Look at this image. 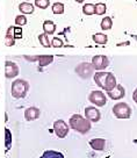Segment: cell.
Here are the masks:
<instances>
[{"label": "cell", "mask_w": 137, "mask_h": 158, "mask_svg": "<svg viewBox=\"0 0 137 158\" xmlns=\"http://www.w3.org/2000/svg\"><path fill=\"white\" fill-rule=\"evenodd\" d=\"M68 127H71L73 130L80 134H87L92 128V123L86 118H84L83 115L74 114L68 120Z\"/></svg>", "instance_id": "obj_1"}, {"label": "cell", "mask_w": 137, "mask_h": 158, "mask_svg": "<svg viewBox=\"0 0 137 158\" xmlns=\"http://www.w3.org/2000/svg\"><path fill=\"white\" fill-rule=\"evenodd\" d=\"M39 158H65L64 155L59 151H55V150H45L43 155Z\"/></svg>", "instance_id": "obj_17"}, {"label": "cell", "mask_w": 137, "mask_h": 158, "mask_svg": "<svg viewBox=\"0 0 137 158\" xmlns=\"http://www.w3.org/2000/svg\"><path fill=\"white\" fill-rule=\"evenodd\" d=\"M88 100L91 104L95 105L98 107H103L107 104V98L105 93H102V91H92L88 95Z\"/></svg>", "instance_id": "obj_5"}, {"label": "cell", "mask_w": 137, "mask_h": 158, "mask_svg": "<svg viewBox=\"0 0 137 158\" xmlns=\"http://www.w3.org/2000/svg\"><path fill=\"white\" fill-rule=\"evenodd\" d=\"M85 118H87L91 123L92 122H99L100 118H101V114H100L98 108H95L93 106H88L85 108Z\"/></svg>", "instance_id": "obj_9"}, {"label": "cell", "mask_w": 137, "mask_h": 158, "mask_svg": "<svg viewBox=\"0 0 137 158\" xmlns=\"http://www.w3.org/2000/svg\"><path fill=\"white\" fill-rule=\"evenodd\" d=\"M93 41L97 44H106L108 42V36L107 35L102 34V33H98V34L93 35Z\"/></svg>", "instance_id": "obj_18"}, {"label": "cell", "mask_w": 137, "mask_h": 158, "mask_svg": "<svg viewBox=\"0 0 137 158\" xmlns=\"http://www.w3.org/2000/svg\"><path fill=\"white\" fill-rule=\"evenodd\" d=\"M19 66L15 64L12 60H7L5 63V77L8 79L15 78L16 76H19Z\"/></svg>", "instance_id": "obj_8"}, {"label": "cell", "mask_w": 137, "mask_h": 158, "mask_svg": "<svg viewBox=\"0 0 137 158\" xmlns=\"http://www.w3.org/2000/svg\"><path fill=\"white\" fill-rule=\"evenodd\" d=\"M93 70L94 69L91 63L84 62V63H80V64L76 68V73L78 74L80 78L88 79L93 76Z\"/></svg>", "instance_id": "obj_4"}, {"label": "cell", "mask_w": 137, "mask_h": 158, "mask_svg": "<svg viewBox=\"0 0 137 158\" xmlns=\"http://www.w3.org/2000/svg\"><path fill=\"white\" fill-rule=\"evenodd\" d=\"M39 115H41V112L36 107H29L25 110V118L27 121H34L39 118Z\"/></svg>", "instance_id": "obj_12"}, {"label": "cell", "mask_w": 137, "mask_h": 158, "mask_svg": "<svg viewBox=\"0 0 137 158\" xmlns=\"http://www.w3.org/2000/svg\"><path fill=\"white\" fill-rule=\"evenodd\" d=\"M92 66L97 71H103L109 65V59L105 55H97L92 58Z\"/></svg>", "instance_id": "obj_6"}, {"label": "cell", "mask_w": 137, "mask_h": 158, "mask_svg": "<svg viewBox=\"0 0 137 158\" xmlns=\"http://www.w3.org/2000/svg\"><path fill=\"white\" fill-rule=\"evenodd\" d=\"M135 1H137V0H135Z\"/></svg>", "instance_id": "obj_32"}, {"label": "cell", "mask_w": 137, "mask_h": 158, "mask_svg": "<svg viewBox=\"0 0 137 158\" xmlns=\"http://www.w3.org/2000/svg\"><path fill=\"white\" fill-rule=\"evenodd\" d=\"M107 76H108V72H105V71H98V72H95L93 76L95 84L98 85L99 87H101L102 89H105V86H106Z\"/></svg>", "instance_id": "obj_11"}, {"label": "cell", "mask_w": 137, "mask_h": 158, "mask_svg": "<svg viewBox=\"0 0 137 158\" xmlns=\"http://www.w3.org/2000/svg\"><path fill=\"white\" fill-rule=\"evenodd\" d=\"M70 127L63 120H57L54 122V131L59 138H65L68 136Z\"/></svg>", "instance_id": "obj_7"}, {"label": "cell", "mask_w": 137, "mask_h": 158, "mask_svg": "<svg viewBox=\"0 0 137 158\" xmlns=\"http://www.w3.org/2000/svg\"><path fill=\"white\" fill-rule=\"evenodd\" d=\"M39 43H41V45L44 47V48H50V45H51V42H50L48 35L44 34V33L39 35Z\"/></svg>", "instance_id": "obj_21"}, {"label": "cell", "mask_w": 137, "mask_h": 158, "mask_svg": "<svg viewBox=\"0 0 137 158\" xmlns=\"http://www.w3.org/2000/svg\"><path fill=\"white\" fill-rule=\"evenodd\" d=\"M101 29L102 30H109L112 29L113 27V20L112 18H109V16H106V18H103L102 21H101Z\"/></svg>", "instance_id": "obj_20"}, {"label": "cell", "mask_w": 137, "mask_h": 158, "mask_svg": "<svg viewBox=\"0 0 137 158\" xmlns=\"http://www.w3.org/2000/svg\"><path fill=\"white\" fill-rule=\"evenodd\" d=\"M107 12V6L103 2H98L94 5V14L97 15H102Z\"/></svg>", "instance_id": "obj_19"}, {"label": "cell", "mask_w": 137, "mask_h": 158, "mask_svg": "<svg viewBox=\"0 0 137 158\" xmlns=\"http://www.w3.org/2000/svg\"><path fill=\"white\" fill-rule=\"evenodd\" d=\"M89 145L93 150L102 151L105 147H106V139H103V138H94V139L89 141Z\"/></svg>", "instance_id": "obj_13"}, {"label": "cell", "mask_w": 137, "mask_h": 158, "mask_svg": "<svg viewBox=\"0 0 137 158\" xmlns=\"http://www.w3.org/2000/svg\"><path fill=\"white\" fill-rule=\"evenodd\" d=\"M43 30H44V34L47 35H52L56 30V25L55 22L50 21V20H47L43 22Z\"/></svg>", "instance_id": "obj_15"}, {"label": "cell", "mask_w": 137, "mask_h": 158, "mask_svg": "<svg viewBox=\"0 0 137 158\" xmlns=\"http://www.w3.org/2000/svg\"><path fill=\"white\" fill-rule=\"evenodd\" d=\"M14 36L13 35H10L7 33V35H6V41H5V43L6 45H13L14 44Z\"/></svg>", "instance_id": "obj_28"}, {"label": "cell", "mask_w": 137, "mask_h": 158, "mask_svg": "<svg viewBox=\"0 0 137 158\" xmlns=\"http://www.w3.org/2000/svg\"><path fill=\"white\" fill-rule=\"evenodd\" d=\"M107 94L112 100H120L126 97V89L122 85H116L112 91H108Z\"/></svg>", "instance_id": "obj_10"}, {"label": "cell", "mask_w": 137, "mask_h": 158, "mask_svg": "<svg viewBox=\"0 0 137 158\" xmlns=\"http://www.w3.org/2000/svg\"><path fill=\"white\" fill-rule=\"evenodd\" d=\"M15 25H18L19 27L27 25V18H26L25 15H18L15 18Z\"/></svg>", "instance_id": "obj_26"}, {"label": "cell", "mask_w": 137, "mask_h": 158, "mask_svg": "<svg viewBox=\"0 0 137 158\" xmlns=\"http://www.w3.org/2000/svg\"><path fill=\"white\" fill-rule=\"evenodd\" d=\"M51 45H52L54 48H62L64 45V42L62 41V39H59V37H54L52 41H51Z\"/></svg>", "instance_id": "obj_27"}, {"label": "cell", "mask_w": 137, "mask_h": 158, "mask_svg": "<svg viewBox=\"0 0 137 158\" xmlns=\"http://www.w3.org/2000/svg\"><path fill=\"white\" fill-rule=\"evenodd\" d=\"M29 91V84L25 79H16L12 84V89H10V93L15 99H22L25 98L27 93Z\"/></svg>", "instance_id": "obj_2"}, {"label": "cell", "mask_w": 137, "mask_h": 158, "mask_svg": "<svg viewBox=\"0 0 137 158\" xmlns=\"http://www.w3.org/2000/svg\"><path fill=\"white\" fill-rule=\"evenodd\" d=\"M50 5L49 0H35V6L41 10H47Z\"/></svg>", "instance_id": "obj_24"}, {"label": "cell", "mask_w": 137, "mask_h": 158, "mask_svg": "<svg viewBox=\"0 0 137 158\" xmlns=\"http://www.w3.org/2000/svg\"><path fill=\"white\" fill-rule=\"evenodd\" d=\"M54 62V56L52 55H43V56H39V70H42L44 66L51 64Z\"/></svg>", "instance_id": "obj_14"}, {"label": "cell", "mask_w": 137, "mask_h": 158, "mask_svg": "<svg viewBox=\"0 0 137 158\" xmlns=\"http://www.w3.org/2000/svg\"><path fill=\"white\" fill-rule=\"evenodd\" d=\"M74 1H77L78 4H83V2H84V0H74Z\"/></svg>", "instance_id": "obj_30"}, {"label": "cell", "mask_w": 137, "mask_h": 158, "mask_svg": "<svg viewBox=\"0 0 137 158\" xmlns=\"http://www.w3.org/2000/svg\"><path fill=\"white\" fill-rule=\"evenodd\" d=\"M19 10L22 14H33L34 13V6L30 2H21L19 5Z\"/></svg>", "instance_id": "obj_16"}, {"label": "cell", "mask_w": 137, "mask_h": 158, "mask_svg": "<svg viewBox=\"0 0 137 158\" xmlns=\"http://www.w3.org/2000/svg\"><path fill=\"white\" fill-rule=\"evenodd\" d=\"M83 13L85 15H93L94 14V5L93 4H85L83 7Z\"/></svg>", "instance_id": "obj_25"}, {"label": "cell", "mask_w": 137, "mask_h": 158, "mask_svg": "<svg viewBox=\"0 0 137 158\" xmlns=\"http://www.w3.org/2000/svg\"><path fill=\"white\" fill-rule=\"evenodd\" d=\"M64 10H65V7L62 2H55L52 5V13L54 14H63Z\"/></svg>", "instance_id": "obj_23"}, {"label": "cell", "mask_w": 137, "mask_h": 158, "mask_svg": "<svg viewBox=\"0 0 137 158\" xmlns=\"http://www.w3.org/2000/svg\"><path fill=\"white\" fill-rule=\"evenodd\" d=\"M112 112L115 115V118H129L131 116V108L126 102H120V104L114 105Z\"/></svg>", "instance_id": "obj_3"}, {"label": "cell", "mask_w": 137, "mask_h": 158, "mask_svg": "<svg viewBox=\"0 0 137 158\" xmlns=\"http://www.w3.org/2000/svg\"><path fill=\"white\" fill-rule=\"evenodd\" d=\"M132 99H134V101L137 104V89L134 91V93H132Z\"/></svg>", "instance_id": "obj_29"}, {"label": "cell", "mask_w": 137, "mask_h": 158, "mask_svg": "<svg viewBox=\"0 0 137 158\" xmlns=\"http://www.w3.org/2000/svg\"><path fill=\"white\" fill-rule=\"evenodd\" d=\"M5 147L6 151H8L12 147V134L8 128H5Z\"/></svg>", "instance_id": "obj_22"}, {"label": "cell", "mask_w": 137, "mask_h": 158, "mask_svg": "<svg viewBox=\"0 0 137 158\" xmlns=\"http://www.w3.org/2000/svg\"><path fill=\"white\" fill-rule=\"evenodd\" d=\"M27 1H29V0H27Z\"/></svg>", "instance_id": "obj_31"}]
</instances>
